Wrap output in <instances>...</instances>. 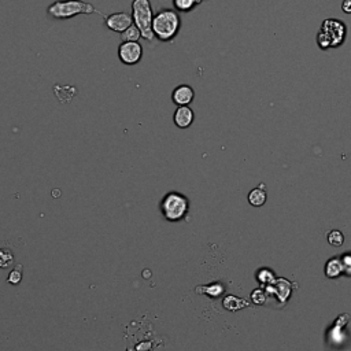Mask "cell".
<instances>
[{
    "label": "cell",
    "mask_w": 351,
    "mask_h": 351,
    "mask_svg": "<svg viewBox=\"0 0 351 351\" xmlns=\"http://www.w3.org/2000/svg\"><path fill=\"white\" fill-rule=\"evenodd\" d=\"M132 23H133L132 15L125 13V11L114 13V14H110L104 18L106 28L113 30L115 33H122L124 30H126V29L129 28Z\"/></svg>",
    "instance_id": "7"
},
{
    "label": "cell",
    "mask_w": 351,
    "mask_h": 351,
    "mask_svg": "<svg viewBox=\"0 0 351 351\" xmlns=\"http://www.w3.org/2000/svg\"><path fill=\"white\" fill-rule=\"evenodd\" d=\"M118 58L124 65H137L143 58L142 44H139V41H122L118 47Z\"/></svg>",
    "instance_id": "6"
},
{
    "label": "cell",
    "mask_w": 351,
    "mask_h": 351,
    "mask_svg": "<svg viewBox=\"0 0 351 351\" xmlns=\"http://www.w3.org/2000/svg\"><path fill=\"white\" fill-rule=\"evenodd\" d=\"M343 270V268H342V264L337 261V259H332L328 262V265H327V276L328 277H336L340 274V272Z\"/></svg>",
    "instance_id": "14"
},
{
    "label": "cell",
    "mask_w": 351,
    "mask_h": 351,
    "mask_svg": "<svg viewBox=\"0 0 351 351\" xmlns=\"http://www.w3.org/2000/svg\"><path fill=\"white\" fill-rule=\"evenodd\" d=\"M98 13L93 4L83 0H57L47 8L52 20H70L76 15H91Z\"/></svg>",
    "instance_id": "3"
},
{
    "label": "cell",
    "mask_w": 351,
    "mask_h": 351,
    "mask_svg": "<svg viewBox=\"0 0 351 351\" xmlns=\"http://www.w3.org/2000/svg\"><path fill=\"white\" fill-rule=\"evenodd\" d=\"M194 117L195 115L192 108H189L188 106H179L177 110L174 111L173 121L179 128L186 129L188 126H191V124L194 122Z\"/></svg>",
    "instance_id": "9"
},
{
    "label": "cell",
    "mask_w": 351,
    "mask_h": 351,
    "mask_svg": "<svg viewBox=\"0 0 351 351\" xmlns=\"http://www.w3.org/2000/svg\"><path fill=\"white\" fill-rule=\"evenodd\" d=\"M248 201L252 206H262L266 201V194L259 189V188H255L251 191V194L248 195Z\"/></svg>",
    "instance_id": "13"
},
{
    "label": "cell",
    "mask_w": 351,
    "mask_h": 351,
    "mask_svg": "<svg viewBox=\"0 0 351 351\" xmlns=\"http://www.w3.org/2000/svg\"><path fill=\"white\" fill-rule=\"evenodd\" d=\"M328 242H330L332 246H335V247H340L344 242V237L343 235H342V232L332 230L330 235H328Z\"/></svg>",
    "instance_id": "15"
},
{
    "label": "cell",
    "mask_w": 351,
    "mask_h": 351,
    "mask_svg": "<svg viewBox=\"0 0 351 351\" xmlns=\"http://www.w3.org/2000/svg\"><path fill=\"white\" fill-rule=\"evenodd\" d=\"M152 7L150 0H133L132 1V20L133 25L140 30V35L144 40L151 41L154 39L152 33Z\"/></svg>",
    "instance_id": "4"
},
{
    "label": "cell",
    "mask_w": 351,
    "mask_h": 351,
    "mask_svg": "<svg viewBox=\"0 0 351 351\" xmlns=\"http://www.w3.org/2000/svg\"><path fill=\"white\" fill-rule=\"evenodd\" d=\"M346 39H347L346 23L337 18H328V20H324L321 23L315 41L320 50L328 51L342 47Z\"/></svg>",
    "instance_id": "1"
},
{
    "label": "cell",
    "mask_w": 351,
    "mask_h": 351,
    "mask_svg": "<svg viewBox=\"0 0 351 351\" xmlns=\"http://www.w3.org/2000/svg\"><path fill=\"white\" fill-rule=\"evenodd\" d=\"M198 0H173V6L177 13H189L196 7Z\"/></svg>",
    "instance_id": "11"
},
{
    "label": "cell",
    "mask_w": 351,
    "mask_h": 351,
    "mask_svg": "<svg viewBox=\"0 0 351 351\" xmlns=\"http://www.w3.org/2000/svg\"><path fill=\"white\" fill-rule=\"evenodd\" d=\"M54 92H55L61 103H69L77 95V89L70 85H55L54 86Z\"/></svg>",
    "instance_id": "10"
},
{
    "label": "cell",
    "mask_w": 351,
    "mask_h": 351,
    "mask_svg": "<svg viewBox=\"0 0 351 351\" xmlns=\"http://www.w3.org/2000/svg\"><path fill=\"white\" fill-rule=\"evenodd\" d=\"M181 29V18L179 13L172 8L159 10L152 18V33L159 41L169 43L179 35Z\"/></svg>",
    "instance_id": "2"
},
{
    "label": "cell",
    "mask_w": 351,
    "mask_h": 351,
    "mask_svg": "<svg viewBox=\"0 0 351 351\" xmlns=\"http://www.w3.org/2000/svg\"><path fill=\"white\" fill-rule=\"evenodd\" d=\"M162 211L167 220H180L186 211V201L177 194H169L162 203Z\"/></svg>",
    "instance_id": "5"
},
{
    "label": "cell",
    "mask_w": 351,
    "mask_h": 351,
    "mask_svg": "<svg viewBox=\"0 0 351 351\" xmlns=\"http://www.w3.org/2000/svg\"><path fill=\"white\" fill-rule=\"evenodd\" d=\"M142 37L140 35V30L136 28V25H130L129 28L126 30H124L121 33L122 41H139V39Z\"/></svg>",
    "instance_id": "12"
},
{
    "label": "cell",
    "mask_w": 351,
    "mask_h": 351,
    "mask_svg": "<svg viewBox=\"0 0 351 351\" xmlns=\"http://www.w3.org/2000/svg\"><path fill=\"white\" fill-rule=\"evenodd\" d=\"M21 280H22L21 266H18L17 269H14L13 272L10 273V276H8V283H10V284H18Z\"/></svg>",
    "instance_id": "17"
},
{
    "label": "cell",
    "mask_w": 351,
    "mask_h": 351,
    "mask_svg": "<svg viewBox=\"0 0 351 351\" xmlns=\"http://www.w3.org/2000/svg\"><path fill=\"white\" fill-rule=\"evenodd\" d=\"M194 98V88L186 85V84H181V85L176 86L172 92V101L174 104H177V107L179 106H188L189 103H192Z\"/></svg>",
    "instance_id": "8"
},
{
    "label": "cell",
    "mask_w": 351,
    "mask_h": 351,
    "mask_svg": "<svg viewBox=\"0 0 351 351\" xmlns=\"http://www.w3.org/2000/svg\"><path fill=\"white\" fill-rule=\"evenodd\" d=\"M13 262V254L7 250H0V268H8Z\"/></svg>",
    "instance_id": "16"
},
{
    "label": "cell",
    "mask_w": 351,
    "mask_h": 351,
    "mask_svg": "<svg viewBox=\"0 0 351 351\" xmlns=\"http://www.w3.org/2000/svg\"><path fill=\"white\" fill-rule=\"evenodd\" d=\"M342 10H343L346 14H351V0H343Z\"/></svg>",
    "instance_id": "18"
},
{
    "label": "cell",
    "mask_w": 351,
    "mask_h": 351,
    "mask_svg": "<svg viewBox=\"0 0 351 351\" xmlns=\"http://www.w3.org/2000/svg\"><path fill=\"white\" fill-rule=\"evenodd\" d=\"M198 3H202V0H198Z\"/></svg>",
    "instance_id": "19"
}]
</instances>
